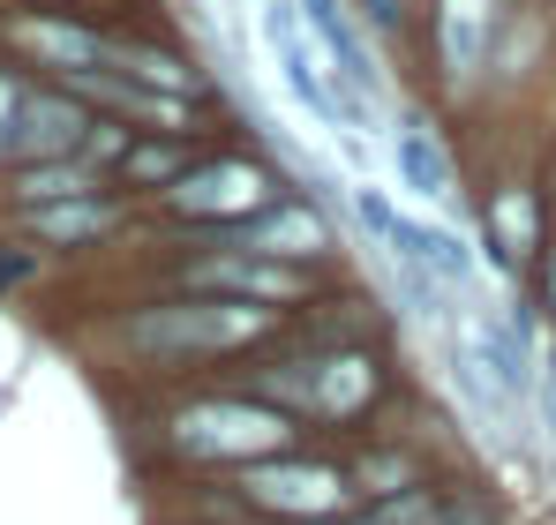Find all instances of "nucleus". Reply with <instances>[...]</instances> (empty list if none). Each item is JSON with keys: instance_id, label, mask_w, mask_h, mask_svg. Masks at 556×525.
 I'll return each mask as SVG.
<instances>
[{"instance_id": "1", "label": "nucleus", "mask_w": 556, "mask_h": 525, "mask_svg": "<svg viewBox=\"0 0 556 525\" xmlns=\"http://www.w3.org/2000/svg\"><path fill=\"white\" fill-rule=\"evenodd\" d=\"M301 316H271V308H233V300H195V293H166V300H143L121 316V353L136 368H159V375H181V368H218L233 375L249 353H264Z\"/></svg>"}, {"instance_id": "2", "label": "nucleus", "mask_w": 556, "mask_h": 525, "mask_svg": "<svg viewBox=\"0 0 556 525\" xmlns=\"http://www.w3.org/2000/svg\"><path fill=\"white\" fill-rule=\"evenodd\" d=\"M293 443H308L278 406H264L256 390H241L233 375H218V383H203V390H181L166 413H159V450L188 465V473H241V465H256V458H278V450H293Z\"/></svg>"}, {"instance_id": "3", "label": "nucleus", "mask_w": 556, "mask_h": 525, "mask_svg": "<svg viewBox=\"0 0 556 525\" xmlns=\"http://www.w3.org/2000/svg\"><path fill=\"white\" fill-rule=\"evenodd\" d=\"M256 38H264V53H271L278 68V90L308 113V128L354 166V174L369 180V158H376V128L354 113V98H346V84H339V68L324 61V46L308 38V23H301V0H264L256 8Z\"/></svg>"}, {"instance_id": "4", "label": "nucleus", "mask_w": 556, "mask_h": 525, "mask_svg": "<svg viewBox=\"0 0 556 525\" xmlns=\"http://www.w3.org/2000/svg\"><path fill=\"white\" fill-rule=\"evenodd\" d=\"M278 195H293V180H286V166H278L271 151H256V143H211L188 166V180H174L151 210L188 226V241H226L249 218H264Z\"/></svg>"}, {"instance_id": "5", "label": "nucleus", "mask_w": 556, "mask_h": 525, "mask_svg": "<svg viewBox=\"0 0 556 525\" xmlns=\"http://www.w3.org/2000/svg\"><path fill=\"white\" fill-rule=\"evenodd\" d=\"M466 210H473V241H481V262L519 293L527 278H534V262L549 256L556 241V203H549V174L542 166H489L481 188L466 195Z\"/></svg>"}, {"instance_id": "6", "label": "nucleus", "mask_w": 556, "mask_h": 525, "mask_svg": "<svg viewBox=\"0 0 556 525\" xmlns=\"http://www.w3.org/2000/svg\"><path fill=\"white\" fill-rule=\"evenodd\" d=\"M511 23V0H429L421 8V68L437 105H489V68H496V38Z\"/></svg>"}, {"instance_id": "7", "label": "nucleus", "mask_w": 556, "mask_h": 525, "mask_svg": "<svg viewBox=\"0 0 556 525\" xmlns=\"http://www.w3.org/2000/svg\"><path fill=\"white\" fill-rule=\"evenodd\" d=\"M174 293H195V300H233V308H271V316H308L324 300V270H293V262L249 256L233 241H188V256L166 270Z\"/></svg>"}, {"instance_id": "8", "label": "nucleus", "mask_w": 556, "mask_h": 525, "mask_svg": "<svg viewBox=\"0 0 556 525\" xmlns=\"http://www.w3.org/2000/svg\"><path fill=\"white\" fill-rule=\"evenodd\" d=\"M233 503L264 525H301V518H354V481H346V458L316 450V443H293L278 458H256L241 473H226Z\"/></svg>"}, {"instance_id": "9", "label": "nucleus", "mask_w": 556, "mask_h": 525, "mask_svg": "<svg viewBox=\"0 0 556 525\" xmlns=\"http://www.w3.org/2000/svg\"><path fill=\"white\" fill-rule=\"evenodd\" d=\"M391 398H399V368H391L383 338H316V390H308L301 436H354L362 421L376 428Z\"/></svg>"}, {"instance_id": "10", "label": "nucleus", "mask_w": 556, "mask_h": 525, "mask_svg": "<svg viewBox=\"0 0 556 525\" xmlns=\"http://www.w3.org/2000/svg\"><path fill=\"white\" fill-rule=\"evenodd\" d=\"M383 143H391V174L414 195V210H437V218L466 210V166H459V151H452V128H444L437 98H399Z\"/></svg>"}, {"instance_id": "11", "label": "nucleus", "mask_w": 556, "mask_h": 525, "mask_svg": "<svg viewBox=\"0 0 556 525\" xmlns=\"http://www.w3.org/2000/svg\"><path fill=\"white\" fill-rule=\"evenodd\" d=\"M301 23H308V38L324 46V61L339 68L354 113H362L369 128H391V113H399V98H391V53L369 38V23L354 15V0H301Z\"/></svg>"}, {"instance_id": "12", "label": "nucleus", "mask_w": 556, "mask_h": 525, "mask_svg": "<svg viewBox=\"0 0 556 525\" xmlns=\"http://www.w3.org/2000/svg\"><path fill=\"white\" fill-rule=\"evenodd\" d=\"M233 248H249V256H271V262H293V270H339L346 256V241H339V218L324 210V195H278L264 218H249L241 233H226Z\"/></svg>"}, {"instance_id": "13", "label": "nucleus", "mask_w": 556, "mask_h": 525, "mask_svg": "<svg viewBox=\"0 0 556 525\" xmlns=\"http://www.w3.org/2000/svg\"><path fill=\"white\" fill-rule=\"evenodd\" d=\"M8 46L38 68V84H76L91 68H113V30L68 15V8H23L8 23Z\"/></svg>"}, {"instance_id": "14", "label": "nucleus", "mask_w": 556, "mask_h": 525, "mask_svg": "<svg viewBox=\"0 0 556 525\" xmlns=\"http://www.w3.org/2000/svg\"><path fill=\"white\" fill-rule=\"evenodd\" d=\"M98 113L76 98L68 84H30L23 90V113H15V143H8V166H46V158H84Z\"/></svg>"}, {"instance_id": "15", "label": "nucleus", "mask_w": 556, "mask_h": 525, "mask_svg": "<svg viewBox=\"0 0 556 525\" xmlns=\"http://www.w3.org/2000/svg\"><path fill=\"white\" fill-rule=\"evenodd\" d=\"M444 465H437V450H421L414 436H399V428H376L354 458H346V481H354V511H369V503H391V496H406V488H421V481H437Z\"/></svg>"}, {"instance_id": "16", "label": "nucleus", "mask_w": 556, "mask_h": 525, "mask_svg": "<svg viewBox=\"0 0 556 525\" xmlns=\"http://www.w3.org/2000/svg\"><path fill=\"white\" fill-rule=\"evenodd\" d=\"M128 195L121 188H105V195H76V203H46V210H23V233L38 241V248H53V256H76V248H98V241H113L121 226H128Z\"/></svg>"}, {"instance_id": "17", "label": "nucleus", "mask_w": 556, "mask_h": 525, "mask_svg": "<svg viewBox=\"0 0 556 525\" xmlns=\"http://www.w3.org/2000/svg\"><path fill=\"white\" fill-rule=\"evenodd\" d=\"M556 46V8L549 0H511V23L496 38V68H489V98H519L534 90V76L549 68Z\"/></svg>"}, {"instance_id": "18", "label": "nucleus", "mask_w": 556, "mask_h": 525, "mask_svg": "<svg viewBox=\"0 0 556 525\" xmlns=\"http://www.w3.org/2000/svg\"><path fill=\"white\" fill-rule=\"evenodd\" d=\"M383 262H391V256H383ZM399 262L429 270V278H437V285H452V293H473V285H481V248L466 241L452 218H437V210H406Z\"/></svg>"}, {"instance_id": "19", "label": "nucleus", "mask_w": 556, "mask_h": 525, "mask_svg": "<svg viewBox=\"0 0 556 525\" xmlns=\"http://www.w3.org/2000/svg\"><path fill=\"white\" fill-rule=\"evenodd\" d=\"M113 76L151 90H174V98H211V76L195 68V53H181L174 38H151V30H113Z\"/></svg>"}, {"instance_id": "20", "label": "nucleus", "mask_w": 556, "mask_h": 525, "mask_svg": "<svg viewBox=\"0 0 556 525\" xmlns=\"http://www.w3.org/2000/svg\"><path fill=\"white\" fill-rule=\"evenodd\" d=\"M211 151V136H136L128 151H121V166H113V188L128 195V203H159L174 180H188V166Z\"/></svg>"}, {"instance_id": "21", "label": "nucleus", "mask_w": 556, "mask_h": 525, "mask_svg": "<svg viewBox=\"0 0 556 525\" xmlns=\"http://www.w3.org/2000/svg\"><path fill=\"white\" fill-rule=\"evenodd\" d=\"M113 180L91 158H46V166H8V195L15 210H46V203H76V195H105Z\"/></svg>"}, {"instance_id": "22", "label": "nucleus", "mask_w": 556, "mask_h": 525, "mask_svg": "<svg viewBox=\"0 0 556 525\" xmlns=\"http://www.w3.org/2000/svg\"><path fill=\"white\" fill-rule=\"evenodd\" d=\"M346 218H354V233L369 241V256H399V233H406V203L391 195V188H376V180H354L346 188Z\"/></svg>"}, {"instance_id": "23", "label": "nucleus", "mask_w": 556, "mask_h": 525, "mask_svg": "<svg viewBox=\"0 0 556 525\" xmlns=\"http://www.w3.org/2000/svg\"><path fill=\"white\" fill-rule=\"evenodd\" d=\"M421 8L429 0H354V15L369 23L383 53H421Z\"/></svg>"}, {"instance_id": "24", "label": "nucleus", "mask_w": 556, "mask_h": 525, "mask_svg": "<svg viewBox=\"0 0 556 525\" xmlns=\"http://www.w3.org/2000/svg\"><path fill=\"white\" fill-rule=\"evenodd\" d=\"M527 450L542 458V473H556V338H549V353H542V383H534V436H527Z\"/></svg>"}, {"instance_id": "25", "label": "nucleus", "mask_w": 556, "mask_h": 525, "mask_svg": "<svg viewBox=\"0 0 556 525\" xmlns=\"http://www.w3.org/2000/svg\"><path fill=\"white\" fill-rule=\"evenodd\" d=\"M519 293L534 300V316H542V331H549V338H556V241H549V256L534 262V278H527Z\"/></svg>"}, {"instance_id": "26", "label": "nucleus", "mask_w": 556, "mask_h": 525, "mask_svg": "<svg viewBox=\"0 0 556 525\" xmlns=\"http://www.w3.org/2000/svg\"><path fill=\"white\" fill-rule=\"evenodd\" d=\"M23 90H30V76L0 68V166H8V143H15V113H23Z\"/></svg>"}, {"instance_id": "27", "label": "nucleus", "mask_w": 556, "mask_h": 525, "mask_svg": "<svg viewBox=\"0 0 556 525\" xmlns=\"http://www.w3.org/2000/svg\"><path fill=\"white\" fill-rule=\"evenodd\" d=\"M542 174H549V203H556V151H549V158H542Z\"/></svg>"}, {"instance_id": "28", "label": "nucleus", "mask_w": 556, "mask_h": 525, "mask_svg": "<svg viewBox=\"0 0 556 525\" xmlns=\"http://www.w3.org/2000/svg\"><path fill=\"white\" fill-rule=\"evenodd\" d=\"M346 525H383V518H376V511H354V518H346Z\"/></svg>"}, {"instance_id": "29", "label": "nucleus", "mask_w": 556, "mask_h": 525, "mask_svg": "<svg viewBox=\"0 0 556 525\" xmlns=\"http://www.w3.org/2000/svg\"><path fill=\"white\" fill-rule=\"evenodd\" d=\"M301 525H346V518H301Z\"/></svg>"}, {"instance_id": "30", "label": "nucleus", "mask_w": 556, "mask_h": 525, "mask_svg": "<svg viewBox=\"0 0 556 525\" xmlns=\"http://www.w3.org/2000/svg\"><path fill=\"white\" fill-rule=\"evenodd\" d=\"M226 8H264V0H226Z\"/></svg>"}, {"instance_id": "31", "label": "nucleus", "mask_w": 556, "mask_h": 525, "mask_svg": "<svg viewBox=\"0 0 556 525\" xmlns=\"http://www.w3.org/2000/svg\"><path fill=\"white\" fill-rule=\"evenodd\" d=\"M241 525H249V518H241Z\"/></svg>"}, {"instance_id": "32", "label": "nucleus", "mask_w": 556, "mask_h": 525, "mask_svg": "<svg viewBox=\"0 0 556 525\" xmlns=\"http://www.w3.org/2000/svg\"><path fill=\"white\" fill-rule=\"evenodd\" d=\"M549 8H556V0H549Z\"/></svg>"}]
</instances>
